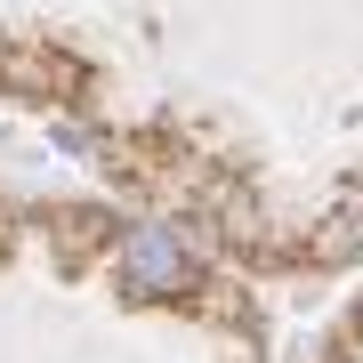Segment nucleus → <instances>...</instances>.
<instances>
[{
  "label": "nucleus",
  "instance_id": "f257e3e1",
  "mask_svg": "<svg viewBox=\"0 0 363 363\" xmlns=\"http://www.w3.org/2000/svg\"><path fill=\"white\" fill-rule=\"evenodd\" d=\"M121 283L138 298H169V291L194 283V259H186V242L169 226H138L130 242H121Z\"/></svg>",
  "mask_w": 363,
  "mask_h": 363
},
{
  "label": "nucleus",
  "instance_id": "f03ea898",
  "mask_svg": "<svg viewBox=\"0 0 363 363\" xmlns=\"http://www.w3.org/2000/svg\"><path fill=\"white\" fill-rule=\"evenodd\" d=\"M363 242V210H355V218H339L331 234H323V250H331V259H339V250H355Z\"/></svg>",
  "mask_w": 363,
  "mask_h": 363
}]
</instances>
